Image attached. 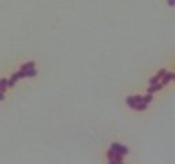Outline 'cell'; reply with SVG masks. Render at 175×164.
Listing matches in <instances>:
<instances>
[{
	"instance_id": "obj_1",
	"label": "cell",
	"mask_w": 175,
	"mask_h": 164,
	"mask_svg": "<svg viewBox=\"0 0 175 164\" xmlns=\"http://www.w3.org/2000/svg\"><path fill=\"white\" fill-rule=\"evenodd\" d=\"M109 149H112L114 152H116V153H119L122 156H126L129 153V148L125 146V145H121V144H118V142H114Z\"/></svg>"
},
{
	"instance_id": "obj_2",
	"label": "cell",
	"mask_w": 175,
	"mask_h": 164,
	"mask_svg": "<svg viewBox=\"0 0 175 164\" xmlns=\"http://www.w3.org/2000/svg\"><path fill=\"white\" fill-rule=\"evenodd\" d=\"M166 72H167L166 68H160V70L157 71V74H156V75H153V77H152V78L149 80V85L157 84L159 81H160V80L163 78V77H164V74H166Z\"/></svg>"
},
{
	"instance_id": "obj_3",
	"label": "cell",
	"mask_w": 175,
	"mask_h": 164,
	"mask_svg": "<svg viewBox=\"0 0 175 164\" xmlns=\"http://www.w3.org/2000/svg\"><path fill=\"white\" fill-rule=\"evenodd\" d=\"M172 77H174V74H172V72H168V71H167L166 74H164V77L162 78V82H160V84H162L163 86L168 85L171 81H172Z\"/></svg>"
},
{
	"instance_id": "obj_4",
	"label": "cell",
	"mask_w": 175,
	"mask_h": 164,
	"mask_svg": "<svg viewBox=\"0 0 175 164\" xmlns=\"http://www.w3.org/2000/svg\"><path fill=\"white\" fill-rule=\"evenodd\" d=\"M162 88H163V85L160 84V82H157V84H153V85H149V88H148V93H150V94H153L155 92H157V90H160Z\"/></svg>"
},
{
	"instance_id": "obj_5",
	"label": "cell",
	"mask_w": 175,
	"mask_h": 164,
	"mask_svg": "<svg viewBox=\"0 0 175 164\" xmlns=\"http://www.w3.org/2000/svg\"><path fill=\"white\" fill-rule=\"evenodd\" d=\"M7 88H8V80L7 78H1L0 80V92L4 93L7 90Z\"/></svg>"
},
{
	"instance_id": "obj_6",
	"label": "cell",
	"mask_w": 175,
	"mask_h": 164,
	"mask_svg": "<svg viewBox=\"0 0 175 164\" xmlns=\"http://www.w3.org/2000/svg\"><path fill=\"white\" fill-rule=\"evenodd\" d=\"M34 62H28V63H25L23 66L21 67V70L22 71H29V70H32V68H34Z\"/></svg>"
},
{
	"instance_id": "obj_7",
	"label": "cell",
	"mask_w": 175,
	"mask_h": 164,
	"mask_svg": "<svg viewBox=\"0 0 175 164\" xmlns=\"http://www.w3.org/2000/svg\"><path fill=\"white\" fill-rule=\"evenodd\" d=\"M148 108V104L146 103H140V104H135L134 109H137V111H145Z\"/></svg>"
},
{
	"instance_id": "obj_8",
	"label": "cell",
	"mask_w": 175,
	"mask_h": 164,
	"mask_svg": "<svg viewBox=\"0 0 175 164\" xmlns=\"http://www.w3.org/2000/svg\"><path fill=\"white\" fill-rule=\"evenodd\" d=\"M152 100H153V94H150V93H148L146 96H142V101L146 103V104H149Z\"/></svg>"
},
{
	"instance_id": "obj_9",
	"label": "cell",
	"mask_w": 175,
	"mask_h": 164,
	"mask_svg": "<svg viewBox=\"0 0 175 164\" xmlns=\"http://www.w3.org/2000/svg\"><path fill=\"white\" fill-rule=\"evenodd\" d=\"M37 74V70L36 68H32V70H29V71H25V75L26 78H30V77H34Z\"/></svg>"
},
{
	"instance_id": "obj_10",
	"label": "cell",
	"mask_w": 175,
	"mask_h": 164,
	"mask_svg": "<svg viewBox=\"0 0 175 164\" xmlns=\"http://www.w3.org/2000/svg\"><path fill=\"white\" fill-rule=\"evenodd\" d=\"M108 164H123V161H116V160H108Z\"/></svg>"
},
{
	"instance_id": "obj_11",
	"label": "cell",
	"mask_w": 175,
	"mask_h": 164,
	"mask_svg": "<svg viewBox=\"0 0 175 164\" xmlns=\"http://www.w3.org/2000/svg\"><path fill=\"white\" fill-rule=\"evenodd\" d=\"M168 4H170V6H175V0H168Z\"/></svg>"
},
{
	"instance_id": "obj_12",
	"label": "cell",
	"mask_w": 175,
	"mask_h": 164,
	"mask_svg": "<svg viewBox=\"0 0 175 164\" xmlns=\"http://www.w3.org/2000/svg\"><path fill=\"white\" fill-rule=\"evenodd\" d=\"M1 100H4V93L0 92V101H1Z\"/></svg>"
},
{
	"instance_id": "obj_13",
	"label": "cell",
	"mask_w": 175,
	"mask_h": 164,
	"mask_svg": "<svg viewBox=\"0 0 175 164\" xmlns=\"http://www.w3.org/2000/svg\"><path fill=\"white\" fill-rule=\"evenodd\" d=\"M172 80H174V81H175V72H174V77H172Z\"/></svg>"
}]
</instances>
